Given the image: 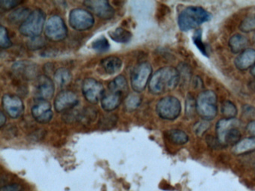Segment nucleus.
<instances>
[{
    "label": "nucleus",
    "instance_id": "9",
    "mask_svg": "<svg viewBox=\"0 0 255 191\" xmlns=\"http://www.w3.org/2000/svg\"><path fill=\"white\" fill-rule=\"evenodd\" d=\"M71 26L77 31H86L90 29L95 24V18L92 13L82 8L71 10L69 15Z\"/></svg>",
    "mask_w": 255,
    "mask_h": 191
},
{
    "label": "nucleus",
    "instance_id": "35",
    "mask_svg": "<svg viewBox=\"0 0 255 191\" xmlns=\"http://www.w3.org/2000/svg\"><path fill=\"white\" fill-rule=\"evenodd\" d=\"M210 123L208 121L203 120L196 122L194 125V132L198 136H202L210 128Z\"/></svg>",
    "mask_w": 255,
    "mask_h": 191
},
{
    "label": "nucleus",
    "instance_id": "38",
    "mask_svg": "<svg viewBox=\"0 0 255 191\" xmlns=\"http://www.w3.org/2000/svg\"><path fill=\"white\" fill-rule=\"evenodd\" d=\"M196 110V101L193 97L188 95L186 103V112L187 114H192L194 110Z\"/></svg>",
    "mask_w": 255,
    "mask_h": 191
},
{
    "label": "nucleus",
    "instance_id": "19",
    "mask_svg": "<svg viewBox=\"0 0 255 191\" xmlns=\"http://www.w3.org/2000/svg\"><path fill=\"white\" fill-rule=\"evenodd\" d=\"M122 98L123 94L121 93L110 92L103 97L101 99V106L107 111H112L120 105Z\"/></svg>",
    "mask_w": 255,
    "mask_h": 191
},
{
    "label": "nucleus",
    "instance_id": "8",
    "mask_svg": "<svg viewBox=\"0 0 255 191\" xmlns=\"http://www.w3.org/2000/svg\"><path fill=\"white\" fill-rule=\"evenodd\" d=\"M68 34V28L65 21L57 15L49 18L45 25V35L52 41L59 42L63 40Z\"/></svg>",
    "mask_w": 255,
    "mask_h": 191
},
{
    "label": "nucleus",
    "instance_id": "31",
    "mask_svg": "<svg viewBox=\"0 0 255 191\" xmlns=\"http://www.w3.org/2000/svg\"><path fill=\"white\" fill-rule=\"evenodd\" d=\"M240 29L245 33L255 31V14L250 15L245 18L240 23Z\"/></svg>",
    "mask_w": 255,
    "mask_h": 191
},
{
    "label": "nucleus",
    "instance_id": "3",
    "mask_svg": "<svg viewBox=\"0 0 255 191\" xmlns=\"http://www.w3.org/2000/svg\"><path fill=\"white\" fill-rule=\"evenodd\" d=\"M240 125V121L236 118H224L218 121L216 126V137L222 146H234L242 140Z\"/></svg>",
    "mask_w": 255,
    "mask_h": 191
},
{
    "label": "nucleus",
    "instance_id": "17",
    "mask_svg": "<svg viewBox=\"0 0 255 191\" xmlns=\"http://www.w3.org/2000/svg\"><path fill=\"white\" fill-rule=\"evenodd\" d=\"M234 64L236 67L241 71L252 69L255 65V49L248 48L239 54L235 58Z\"/></svg>",
    "mask_w": 255,
    "mask_h": 191
},
{
    "label": "nucleus",
    "instance_id": "40",
    "mask_svg": "<svg viewBox=\"0 0 255 191\" xmlns=\"http://www.w3.org/2000/svg\"><path fill=\"white\" fill-rule=\"evenodd\" d=\"M207 143H208L209 146L210 147L213 148V149H218V148L222 147V144L219 143V140H218L217 137L215 138L214 137H212V136H209L207 139Z\"/></svg>",
    "mask_w": 255,
    "mask_h": 191
},
{
    "label": "nucleus",
    "instance_id": "18",
    "mask_svg": "<svg viewBox=\"0 0 255 191\" xmlns=\"http://www.w3.org/2000/svg\"><path fill=\"white\" fill-rule=\"evenodd\" d=\"M255 151V137L242 139L233 146L232 152L235 155H246Z\"/></svg>",
    "mask_w": 255,
    "mask_h": 191
},
{
    "label": "nucleus",
    "instance_id": "28",
    "mask_svg": "<svg viewBox=\"0 0 255 191\" xmlns=\"http://www.w3.org/2000/svg\"><path fill=\"white\" fill-rule=\"evenodd\" d=\"M118 116L116 114H108L104 115L100 119L99 128L102 130H109L113 128V127L116 126L117 123Z\"/></svg>",
    "mask_w": 255,
    "mask_h": 191
},
{
    "label": "nucleus",
    "instance_id": "41",
    "mask_svg": "<svg viewBox=\"0 0 255 191\" xmlns=\"http://www.w3.org/2000/svg\"><path fill=\"white\" fill-rule=\"evenodd\" d=\"M246 131L252 137H255V120L251 121L248 123Z\"/></svg>",
    "mask_w": 255,
    "mask_h": 191
},
{
    "label": "nucleus",
    "instance_id": "5",
    "mask_svg": "<svg viewBox=\"0 0 255 191\" xmlns=\"http://www.w3.org/2000/svg\"><path fill=\"white\" fill-rule=\"evenodd\" d=\"M46 16L44 12L41 9H35L31 12L30 15L25 20L23 24L20 25V32L26 37H39L42 33L45 24Z\"/></svg>",
    "mask_w": 255,
    "mask_h": 191
},
{
    "label": "nucleus",
    "instance_id": "29",
    "mask_svg": "<svg viewBox=\"0 0 255 191\" xmlns=\"http://www.w3.org/2000/svg\"><path fill=\"white\" fill-rule=\"evenodd\" d=\"M221 111L226 119H233L237 115V106L232 101L228 100L222 103Z\"/></svg>",
    "mask_w": 255,
    "mask_h": 191
},
{
    "label": "nucleus",
    "instance_id": "26",
    "mask_svg": "<svg viewBox=\"0 0 255 191\" xmlns=\"http://www.w3.org/2000/svg\"><path fill=\"white\" fill-rule=\"evenodd\" d=\"M109 35L112 40L120 43H128L132 38V34L123 28H117L113 31H110Z\"/></svg>",
    "mask_w": 255,
    "mask_h": 191
},
{
    "label": "nucleus",
    "instance_id": "45",
    "mask_svg": "<svg viewBox=\"0 0 255 191\" xmlns=\"http://www.w3.org/2000/svg\"></svg>",
    "mask_w": 255,
    "mask_h": 191
},
{
    "label": "nucleus",
    "instance_id": "12",
    "mask_svg": "<svg viewBox=\"0 0 255 191\" xmlns=\"http://www.w3.org/2000/svg\"><path fill=\"white\" fill-rule=\"evenodd\" d=\"M2 105L5 113L13 119L20 117L24 111V104L18 96L5 94L2 96Z\"/></svg>",
    "mask_w": 255,
    "mask_h": 191
},
{
    "label": "nucleus",
    "instance_id": "24",
    "mask_svg": "<svg viewBox=\"0 0 255 191\" xmlns=\"http://www.w3.org/2000/svg\"><path fill=\"white\" fill-rule=\"evenodd\" d=\"M30 10L27 7L16 9L8 15V19L12 24H23L30 15Z\"/></svg>",
    "mask_w": 255,
    "mask_h": 191
},
{
    "label": "nucleus",
    "instance_id": "7",
    "mask_svg": "<svg viewBox=\"0 0 255 191\" xmlns=\"http://www.w3.org/2000/svg\"><path fill=\"white\" fill-rule=\"evenodd\" d=\"M152 67L149 63L142 62L138 64L131 73L130 82L132 90L140 93L145 89L151 79Z\"/></svg>",
    "mask_w": 255,
    "mask_h": 191
},
{
    "label": "nucleus",
    "instance_id": "30",
    "mask_svg": "<svg viewBox=\"0 0 255 191\" xmlns=\"http://www.w3.org/2000/svg\"><path fill=\"white\" fill-rule=\"evenodd\" d=\"M192 40H193L194 44L196 46V47L202 53V55L208 57L207 46L202 40V30L197 29L194 33Z\"/></svg>",
    "mask_w": 255,
    "mask_h": 191
},
{
    "label": "nucleus",
    "instance_id": "32",
    "mask_svg": "<svg viewBox=\"0 0 255 191\" xmlns=\"http://www.w3.org/2000/svg\"><path fill=\"white\" fill-rule=\"evenodd\" d=\"M141 102V98L139 96L132 94L129 95L125 100V108L129 111H132L138 108Z\"/></svg>",
    "mask_w": 255,
    "mask_h": 191
},
{
    "label": "nucleus",
    "instance_id": "25",
    "mask_svg": "<svg viewBox=\"0 0 255 191\" xmlns=\"http://www.w3.org/2000/svg\"><path fill=\"white\" fill-rule=\"evenodd\" d=\"M108 88L110 92L121 93L124 95L128 90V82L125 76H119L110 82Z\"/></svg>",
    "mask_w": 255,
    "mask_h": 191
},
{
    "label": "nucleus",
    "instance_id": "22",
    "mask_svg": "<svg viewBox=\"0 0 255 191\" xmlns=\"http://www.w3.org/2000/svg\"><path fill=\"white\" fill-rule=\"evenodd\" d=\"M165 137L173 144L181 145L186 144L189 141V136L185 131L180 129H171L165 132Z\"/></svg>",
    "mask_w": 255,
    "mask_h": 191
},
{
    "label": "nucleus",
    "instance_id": "23",
    "mask_svg": "<svg viewBox=\"0 0 255 191\" xmlns=\"http://www.w3.org/2000/svg\"><path fill=\"white\" fill-rule=\"evenodd\" d=\"M72 81V74L66 68H59L54 73V83L60 88L68 86Z\"/></svg>",
    "mask_w": 255,
    "mask_h": 191
},
{
    "label": "nucleus",
    "instance_id": "34",
    "mask_svg": "<svg viewBox=\"0 0 255 191\" xmlns=\"http://www.w3.org/2000/svg\"><path fill=\"white\" fill-rule=\"evenodd\" d=\"M12 46L8 31L4 26L0 27V47L2 49H8Z\"/></svg>",
    "mask_w": 255,
    "mask_h": 191
},
{
    "label": "nucleus",
    "instance_id": "21",
    "mask_svg": "<svg viewBox=\"0 0 255 191\" xmlns=\"http://www.w3.org/2000/svg\"><path fill=\"white\" fill-rule=\"evenodd\" d=\"M101 64L106 73L113 75L118 73L121 70L122 67V61L118 57L110 56L104 58L101 61Z\"/></svg>",
    "mask_w": 255,
    "mask_h": 191
},
{
    "label": "nucleus",
    "instance_id": "39",
    "mask_svg": "<svg viewBox=\"0 0 255 191\" xmlns=\"http://www.w3.org/2000/svg\"><path fill=\"white\" fill-rule=\"evenodd\" d=\"M0 191H23V188L18 184H11L2 187Z\"/></svg>",
    "mask_w": 255,
    "mask_h": 191
},
{
    "label": "nucleus",
    "instance_id": "33",
    "mask_svg": "<svg viewBox=\"0 0 255 191\" xmlns=\"http://www.w3.org/2000/svg\"><path fill=\"white\" fill-rule=\"evenodd\" d=\"M92 48L98 52H106L110 49V43L105 37H99L92 43Z\"/></svg>",
    "mask_w": 255,
    "mask_h": 191
},
{
    "label": "nucleus",
    "instance_id": "20",
    "mask_svg": "<svg viewBox=\"0 0 255 191\" xmlns=\"http://www.w3.org/2000/svg\"><path fill=\"white\" fill-rule=\"evenodd\" d=\"M249 39L243 34H236L229 40V47L234 54H240L248 49Z\"/></svg>",
    "mask_w": 255,
    "mask_h": 191
},
{
    "label": "nucleus",
    "instance_id": "4",
    "mask_svg": "<svg viewBox=\"0 0 255 191\" xmlns=\"http://www.w3.org/2000/svg\"><path fill=\"white\" fill-rule=\"evenodd\" d=\"M196 111L204 120L215 119L218 113L217 95L211 90L201 91L196 100Z\"/></svg>",
    "mask_w": 255,
    "mask_h": 191
},
{
    "label": "nucleus",
    "instance_id": "16",
    "mask_svg": "<svg viewBox=\"0 0 255 191\" xmlns=\"http://www.w3.org/2000/svg\"><path fill=\"white\" fill-rule=\"evenodd\" d=\"M32 114L34 119L39 123H47L53 116L51 104L46 100H37L32 107Z\"/></svg>",
    "mask_w": 255,
    "mask_h": 191
},
{
    "label": "nucleus",
    "instance_id": "2",
    "mask_svg": "<svg viewBox=\"0 0 255 191\" xmlns=\"http://www.w3.org/2000/svg\"><path fill=\"white\" fill-rule=\"evenodd\" d=\"M211 19V13L202 7L189 6L180 12L177 22L181 31H188L198 28Z\"/></svg>",
    "mask_w": 255,
    "mask_h": 191
},
{
    "label": "nucleus",
    "instance_id": "37",
    "mask_svg": "<svg viewBox=\"0 0 255 191\" xmlns=\"http://www.w3.org/2000/svg\"><path fill=\"white\" fill-rule=\"evenodd\" d=\"M23 2L22 1H17V0H2L0 1V5L2 8L5 10H10L16 6L19 5Z\"/></svg>",
    "mask_w": 255,
    "mask_h": 191
},
{
    "label": "nucleus",
    "instance_id": "11",
    "mask_svg": "<svg viewBox=\"0 0 255 191\" xmlns=\"http://www.w3.org/2000/svg\"><path fill=\"white\" fill-rule=\"evenodd\" d=\"M83 95L87 101L96 104L104 97V88L102 84L92 78L85 79L82 86Z\"/></svg>",
    "mask_w": 255,
    "mask_h": 191
},
{
    "label": "nucleus",
    "instance_id": "14",
    "mask_svg": "<svg viewBox=\"0 0 255 191\" xmlns=\"http://www.w3.org/2000/svg\"><path fill=\"white\" fill-rule=\"evenodd\" d=\"M83 4L90 11L93 12L101 19H110L114 16L115 10L106 0H88Z\"/></svg>",
    "mask_w": 255,
    "mask_h": 191
},
{
    "label": "nucleus",
    "instance_id": "43",
    "mask_svg": "<svg viewBox=\"0 0 255 191\" xmlns=\"http://www.w3.org/2000/svg\"><path fill=\"white\" fill-rule=\"evenodd\" d=\"M251 74H252L254 77H255V65L251 69Z\"/></svg>",
    "mask_w": 255,
    "mask_h": 191
},
{
    "label": "nucleus",
    "instance_id": "10",
    "mask_svg": "<svg viewBox=\"0 0 255 191\" xmlns=\"http://www.w3.org/2000/svg\"><path fill=\"white\" fill-rule=\"evenodd\" d=\"M33 92L37 100L48 101L51 99L54 95V82L45 75L39 76L35 79Z\"/></svg>",
    "mask_w": 255,
    "mask_h": 191
},
{
    "label": "nucleus",
    "instance_id": "36",
    "mask_svg": "<svg viewBox=\"0 0 255 191\" xmlns=\"http://www.w3.org/2000/svg\"><path fill=\"white\" fill-rule=\"evenodd\" d=\"M44 39L41 38L40 37H34L32 40H29L28 43V46L30 49H41V47L44 46Z\"/></svg>",
    "mask_w": 255,
    "mask_h": 191
},
{
    "label": "nucleus",
    "instance_id": "44",
    "mask_svg": "<svg viewBox=\"0 0 255 191\" xmlns=\"http://www.w3.org/2000/svg\"></svg>",
    "mask_w": 255,
    "mask_h": 191
},
{
    "label": "nucleus",
    "instance_id": "27",
    "mask_svg": "<svg viewBox=\"0 0 255 191\" xmlns=\"http://www.w3.org/2000/svg\"><path fill=\"white\" fill-rule=\"evenodd\" d=\"M97 116H98V111L93 107H88L77 113V119L82 123L89 125V124L95 122Z\"/></svg>",
    "mask_w": 255,
    "mask_h": 191
},
{
    "label": "nucleus",
    "instance_id": "13",
    "mask_svg": "<svg viewBox=\"0 0 255 191\" xmlns=\"http://www.w3.org/2000/svg\"><path fill=\"white\" fill-rule=\"evenodd\" d=\"M79 99L77 94L71 91L65 90L61 91L54 101V107L56 111L59 113L71 110L78 104Z\"/></svg>",
    "mask_w": 255,
    "mask_h": 191
},
{
    "label": "nucleus",
    "instance_id": "15",
    "mask_svg": "<svg viewBox=\"0 0 255 191\" xmlns=\"http://www.w3.org/2000/svg\"><path fill=\"white\" fill-rule=\"evenodd\" d=\"M12 70L17 77L24 80H33L39 76L38 66L31 61H19L13 65Z\"/></svg>",
    "mask_w": 255,
    "mask_h": 191
},
{
    "label": "nucleus",
    "instance_id": "1",
    "mask_svg": "<svg viewBox=\"0 0 255 191\" xmlns=\"http://www.w3.org/2000/svg\"><path fill=\"white\" fill-rule=\"evenodd\" d=\"M180 80L177 69L165 67L159 69L152 76L148 84L149 91L154 95H161L177 88Z\"/></svg>",
    "mask_w": 255,
    "mask_h": 191
},
{
    "label": "nucleus",
    "instance_id": "6",
    "mask_svg": "<svg viewBox=\"0 0 255 191\" xmlns=\"http://www.w3.org/2000/svg\"><path fill=\"white\" fill-rule=\"evenodd\" d=\"M156 109L159 117L165 120H174L181 113V103L176 97L168 96L158 101Z\"/></svg>",
    "mask_w": 255,
    "mask_h": 191
},
{
    "label": "nucleus",
    "instance_id": "42",
    "mask_svg": "<svg viewBox=\"0 0 255 191\" xmlns=\"http://www.w3.org/2000/svg\"><path fill=\"white\" fill-rule=\"evenodd\" d=\"M5 122H6V116H5L3 112L1 111L0 113V125L1 127H3Z\"/></svg>",
    "mask_w": 255,
    "mask_h": 191
}]
</instances>
